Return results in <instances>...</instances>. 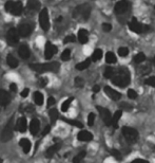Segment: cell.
<instances>
[{
  "instance_id": "29",
  "label": "cell",
  "mask_w": 155,
  "mask_h": 163,
  "mask_svg": "<svg viewBox=\"0 0 155 163\" xmlns=\"http://www.w3.org/2000/svg\"><path fill=\"white\" fill-rule=\"evenodd\" d=\"M116 61H117V58L113 52H108V53L105 54V61H107L108 64H115Z\"/></svg>"
},
{
  "instance_id": "1",
  "label": "cell",
  "mask_w": 155,
  "mask_h": 163,
  "mask_svg": "<svg viewBox=\"0 0 155 163\" xmlns=\"http://www.w3.org/2000/svg\"><path fill=\"white\" fill-rule=\"evenodd\" d=\"M111 80H112L114 85L118 86V87L124 88L130 83V72L127 70V69L121 68L119 70V72H118L117 74H115Z\"/></svg>"
},
{
  "instance_id": "49",
  "label": "cell",
  "mask_w": 155,
  "mask_h": 163,
  "mask_svg": "<svg viewBox=\"0 0 155 163\" xmlns=\"http://www.w3.org/2000/svg\"><path fill=\"white\" fill-rule=\"evenodd\" d=\"M46 84H48V78H44V77L40 78V86L41 87H44Z\"/></svg>"
},
{
  "instance_id": "11",
  "label": "cell",
  "mask_w": 155,
  "mask_h": 163,
  "mask_svg": "<svg viewBox=\"0 0 155 163\" xmlns=\"http://www.w3.org/2000/svg\"><path fill=\"white\" fill-rule=\"evenodd\" d=\"M130 4L127 0H120L116 3V6L114 7V11L117 15H122L129 10Z\"/></svg>"
},
{
  "instance_id": "52",
  "label": "cell",
  "mask_w": 155,
  "mask_h": 163,
  "mask_svg": "<svg viewBox=\"0 0 155 163\" xmlns=\"http://www.w3.org/2000/svg\"><path fill=\"white\" fill-rule=\"evenodd\" d=\"M99 90H100V87L98 85H95L94 87H93V92L97 93V92H99Z\"/></svg>"
},
{
  "instance_id": "3",
  "label": "cell",
  "mask_w": 155,
  "mask_h": 163,
  "mask_svg": "<svg viewBox=\"0 0 155 163\" xmlns=\"http://www.w3.org/2000/svg\"><path fill=\"white\" fill-rule=\"evenodd\" d=\"M90 14H91L90 6H88V4H81V6H78L74 10L73 17L75 19H81V20L85 21L90 17Z\"/></svg>"
},
{
  "instance_id": "43",
  "label": "cell",
  "mask_w": 155,
  "mask_h": 163,
  "mask_svg": "<svg viewBox=\"0 0 155 163\" xmlns=\"http://www.w3.org/2000/svg\"><path fill=\"white\" fill-rule=\"evenodd\" d=\"M83 80L82 78H80V77H76L75 78V86L76 87H79V88H81L83 86Z\"/></svg>"
},
{
  "instance_id": "47",
  "label": "cell",
  "mask_w": 155,
  "mask_h": 163,
  "mask_svg": "<svg viewBox=\"0 0 155 163\" xmlns=\"http://www.w3.org/2000/svg\"><path fill=\"white\" fill-rule=\"evenodd\" d=\"M150 71H151L150 67H142V68H141V73L142 74H148Z\"/></svg>"
},
{
  "instance_id": "4",
  "label": "cell",
  "mask_w": 155,
  "mask_h": 163,
  "mask_svg": "<svg viewBox=\"0 0 155 163\" xmlns=\"http://www.w3.org/2000/svg\"><path fill=\"white\" fill-rule=\"evenodd\" d=\"M6 10L7 13L15 15V16H19L23 11V6L20 1H9L6 4Z\"/></svg>"
},
{
  "instance_id": "23",
  "label": "cell",
  "mask_w": 155,
  "mask_h": 163,
  "mask_svg": "<svg viewBox=\"0 0 155 163\" xmlns=\"http://www.w3.org/2000/svg\"><path fill=\"white\" fill-rule=\"evenodd\" d=\"M26 6L31 11H38L40 9V2L38 0H29Z\"/></svg>"
},
{
  "instance_id": "9",
  "label": "cell",
  "mask_w": 155,
  "mask_h": 163,
  "mask_svg": "<svg viewBox=\"0 0 155 163\" xmlns=\"http://www.w3.org/2000/svg\"><path fill=\"white\" fill-rule=\"evenodd\" d=\"M6 40L9 44L11 46H15L19 43V33L16 29L12 28L7 31V34H6Z\"/></svg>"
},
{
  "instance_id": "15",
  "label": "cell",
  "mask_w": 155,
  "mask_h": 163,
  "mask_svg": "<svg viewBox=\"0 0 155 163\" xmlns=\"http://www.w3.org/2000/svg\"><path fill=\"white\" fill-rule=\"evenodd\" d=\"M39 129H40V122L37 119H33L31 121V124H30V132L33 136H36Z\"/></svg>"
},
{
  "instance_id": "48",
  "label": "cell",
  "mask_w": 155,
  "mask_h": 163,
  "mask_svg": "<svg viewBox=\"0 0 155 163\" xmlns=\"http://www.w3.org/2000/svg\"><path fill=\"white\" fill-rule=\"evenodd\" d=\"M130 163H149V161L144 160V159H135V160H133V161L130 162Z\"/></svg>"
},
{
  "instance_id": "37",
  "label": "cell",
  "mask_w": 155,
  "mask_h": 163,
  "mask_svg": "<svg viewBox=\"0 0 155 163\" xmlns=\"http://www.w3.org/2000/svg\"><path fill=\"white\" fill-rule=\"evenodd\" d=\"M118 54H119V56H121V57H125V56L129 54V49L125 48V47H120V48L118 49Z\"/></svg>"
},
{
  "instance_id": "8",
  "label": "cell",
  "mask_w": 155,
  "mask_h": 163,
  "mask_svg": "<svg viewBox=\"0 0 155 163\" xmlns=\"http://www.w3.org/2000/svg\"><path fill=\"white\" fill-rule=\"evenodd\" d=\"M129 29L131 30L132 32H134V33L140 34V33H144V32L148 31V30H149V27L140 23L137 19L133 18L131 22L129 23Z\"/></svg>"
},
{
  "instance_id": "34",
  "label": "cell",
  "mask_w": 155,
  "mask_h": 163,
  "mask_svg": "<svg viewBox=\"0 0 155 163\" xmlns=\"http://www.w3.org/2000/svg\"><path fill=\"white\" fill-rule=\"evenodd\" d=\"M85 157V152H80L78 153V155H76L73 159V163H80L83 160V158Z\"/></svg>"
},
{
  "instance_id": "35",
  "label": "cell",
  "mask_w": 155,
  "mask_h": 163,
  "mask_svg": "<svg viewBox=\"0 0 155 163\" xmlns=\"http://www.w3.org/2000/svg\"><path fill=\"white\" fill-rule=\"evenodd\" d=\"M103 75H105V78H112L113 76H114V70H113V68H111V67H107L105 70V73H103Z\"/></svg>"
},
{
  "instance_id": "26",
  "label": "cell",
  "mask_w": 155,
  "mask_h": 163,
  "mask_svg": "<svg viewBox=\"0 0 155 163\" xmlns=\"http://www.w3.org/2000/svg\"><path fill=\"white\" fill-rule=\"evenodd\" d=\"M61 120L63 121V122L68 123L69 125H72V126H75V127H78V128H82V124H81V122L79 121H75V120H72V119H66V118H62Z\"/></svg>"
},
{
  "instance_id": "13",
  "label": "cell",
  "mask_w": 155,
  "mask_h": 163,
  "mask_svg": "<svg viewBox=\"0 0 155 163\" xmlns=\"http://www.w3.org/2000/svg\"><path fill=\"white\" fill-rule=\"evenodd\" d=\"M57 53V47L52 44L50 41L46 44V49H44V56L46 59H51L53 57V55Z\"/></svg>"
},
{
  "instance_id": "14",
  "label": "cell",
  "mask_w": 155,
  "mask_h": 163,
  "mask_svg": "<svg viewBox=\"0 0 155 163\" xmlns=\"http://www.w3.org/2000/svg\"><path fill=\"white\" fill-rule=\"evenodd\" d=\"M105 92L107 93V95L113 101H118L121 98V93L114 90V89H112L111 87H109V86H105Z\"/></svg>"
},
{
  "instance_id": "25",
  "label": "cell",
  "mask_w": 155,
  "mask_h": 163,
  "mask_svg": "<svg viewBox=\"0 0 155 163\" xmlns=\"http://www.w3.org/2000/svg\"><path fill=\"white\" fill-rule=\"evenodd\" d=\"M33 98H34V102H35L36 105H42L43 104V95L41 92H39V91H36V92H34L33 94Z\"/></svg>"
},
{
  "instance_id": "54",
  "label": "cell",
  "mask_w": 155,
  "mask_h": 163,
  "mask_svg": "<svg viewBox=\"0 0 155 163\" xmlns=\"http://www.w3.org/2000/svg\"><path fill=\"white\" fill-rule=\"evenodd\" d=\"M154 10H155V6H154Z\"/></svg>"
},
{
  "instance_id": "50",
  "label": "cell",
  "mask_w": 155,
  "mask_h": 163,
  "mask_svg": "<svg viewBox=\"0 0 155 163\" xmlns=\"http://www.w3.org/2000/svg\"><path fill=\"white\" fill-rule=\"evenodd\" d=\"M10 90L13 91V92H16V90H17V86H16V84L12 83L11 85H10Z\"/></svg>"
},
{
  "instance_id": "28",
  "label": "cell",
  "mask_w": 155,
  "mask_h": 163,
  "mask_svg": "<svg viewBox=\"0 0 155 163\" xmlns=\"http://www.w3.org/2000/svg\"><path fill=\"white\" fill-rule=\"evenodd\" d=\"M6 63H7V65H9L11 68H16L17 66H18V61H17L16 58L14 57L13 55H7V57H6Z\"/></svg>"
},
{
  "instance_id": "41",
  "label": "cell",
  "mask_w": 155,
  "mask_h": 163,
  "mask_svg": "<svg viewBox=\"0 0 155 163\" xmlns=\"http://www.w3.org/2000/svg\"><path fill=\"white\" fill-rule=\"evenodd\" d=\"M111 155H112L113 157H114L116 160H120V159H121V156H120V153L118 152L117 149H112V150H111Z\"/></svg>"
},
{
  "instance_id": "27",
  "label": "cell",
  "mask_w": 155,
  "mask_h": 163,
  "mask_svg": "<svg viewBox=\"0 0 155 163\" xmlns=\"http://www.w3.org/2000/svg\"><path fill=\"white\" fill-rule=\"evenodd\" d=\"M49 115H50L51 123H52V124H54V123H55L56 121H57V119H58V115H59L58 110L56 109V108H52V109L49 111Z\"/></svg>"
},
{
  "instance_id": "17",
  "label": "cell",
  "mask_w": 155,
  "mask_h": 163,
  "mask_svg": "<svg viewBox=\"0 0 155 163\" xmlns=\"http://www.w3.org/2000/svg\"><path fill=\"white\" fill-rule=\"evenodd\" d=\"M10 101H11V96H10L9 92L6 90H0V105H9Z\"/></svg>"
},
{
  "instance_id": "30",
  "label": "cell",
  "mask_w": 155,
  "mask_h": 163,
  "mask_svg": "<svg viewBox=\"0 0 155 163\" xmlns=\"http://www.w3.org/2000/svg\"><path fill=\"white\" fill-rule=\"evenodd\" d=\"M90 64H91V59H85V61L77 64V65H76V69H77V70H80V71L85 70V69H87L88 67L90 66Z\"/></svg>"
},
{
  "instance_id": "16",
  "label": "cell",
  "mask_w": 155,
  "mask_h": 163,
  "mask_svg": "<svg viewBox=\"0 0 155 163\" xmlns=\"http://www.w3.org/2000/svg\"><path fill=\"white\" fill-rule=\"evenodd\" d=\"M19 145L21 146L24 154H29L30 150H31V147H32L31 141H30L29 139H26V138H23V139H21L20 141H19Z\"/></svg>"
},
{
  "instance_id": "21",
  "label": "cell",
  "mask_w": 155,
  "mask_h": 163,
  "mask_svg": "<svg viewBox=\"0 0 155 163\" xmlns=\"http://www.w3.org/2000/svg\"><path fill=\"white\" fill-rule=\"evenodd\" d=\"M77 139L79 141H82V142H89L93 139V136L91 132H85V130H82L77 135Z\"/></svg>"
},
{
  "instance_id": "51",
  "label": "cell",
  "mask_w": 155,
  "mask_h": 163,
  "mask_svg": "<svg viewBox=\"0 0 155 163\" xmlns=\"http://www.w3.org/2000/svg\"><path fill=\"white\" fill-rule=\"evenodd\" d=\"M50 129H51L50 126H46V127L43 129V132H42V136H46V135H48V133L50 132Z\"/></svg>"
},
{
  "instance_id": "45",
  "label": "cell",
  "mask_w": 155,
  "mask_h": 163,
  "mask_svg": "<svg viewBox=\"0 0 155 163\" xmlns=\"http://www.w3.org/2000/svg\"><path fill=\"white\" fill-rule=\"evenodd\" d=\"M54 104H55V98H54L53 96H50V98H48V103H46V105H48L49 107H51V106H53Z\"/></svg>"
},
{
  "instance_id": "53",
  "label": "cell",
  "mask_w": 155,
  "mask_h": 163,
  "mask_svg": "<svg viewBox=\"0 0 155 163\" xmlns=\"http://www.w3.org/2000/svg\"><path fill=\"white\" fill-rule=\"evenodd\" d=\"M153 61V64L155 65V56H154V58H153V61Z\"/></svg>"
},
{
  "instance_id": "24",
  "label": "cell",
  "mask_w": 155,
  "mask_h": 163,
  "mask_svg": "<svg viewBox=\"0 0 155 163\" xmlns=\"http://www.w3.org/2000/svg\"><path fill=\"white\" fill-rule=\"evenodd\" d=\"M121 115H122V111L121 110H117L114 115H112V121H111V125L114 126L115 128H117V124H118V121L120 120L121 118Z\"/></svg>"
},
{
  "instance_id": "36",
  "label": "cell",
  "mask_w": 155,
  "mask_h": 163,
  "mask_svg": "<svg viewBox=\"0 0 155 163\" xmlns=\"http://www.w3.org/2000/svg\"><path fill=\"white\" fill-rule=\"evenodd\" d=\"M71 58V51L70 49H66L65 51L61 53V59H62L63 61H68L69 59Z\"/></svg>"
},
{
  "instance_id": "44",
  "label": "cell",
  "mask_w": 155,
  "mask_h": 163,
  "mask_svg": "<svg viewBox=\"0 0 155 163\" xmlns=\"http://www.w3.org/2000/svg\"><path fill=\"white\" fill-rule=\"evenodd\" d=\"M102 30L105 32H110L112 30V26L110 23H102Z\"/></svg>"
},
{
  "instance_id": "12",
  "label": "cell",
  "mask_w": 155,
  "mask_h": 163,
  "mask_svg": "<svg viewBox=\"0 0 155 163\" xmlns=\"http://www.w3.org/2000/svg\"><path fill=\"white\" fill-rule=\"evenodd\" d=\"M18 33L19 36L22 37H28L31 35V33L33 32V27L30 23H21L20 26L18 27Z\"/></svg>"
},
{
  "instance_id": "42",
  "label": "cell",
  "mask_w": 155,
  "mask_h": 163,
  "mask_svg": "<svg viewBox=\"0 0 155 163\" xmlns=\"http://www.w3.org/2000/svg\"><path fill=\"white\" fill-rule=\"evenodd\" d=\"M75 40H76L75 36H74V35H69V36H66L65 39H63V43H65V44L74 43V41H75Z\"/></svg>"
},
{
  "instance_id": "5",
  "label": "cell",
  "mask_w": 155,
  "mask_h": 163,
  "mask_svg": "<svg viewBox=\"0 0 155 163\" xmlns=\"http://www.w3.org/2000/svg\"><path fill=\"white\" fill-rule=\"evenodd\" d=\"M122 135H124L125 139L127 140V142L129 143H134L138 139V132H137V130H135L132 127H128V126L122 127Z\"/></svg>"
},
{
  "instance_id": "39",
  "label": "cell",
  "mask_w": 155,
  "mask_h": 163,
  "mask_svg": "<svg viewBox=\"0 0 155 163\" xmlns=\"http://www.w3.org/2000/svg\"><path fill=\"white\" fill-rule=\"evenodd\" d=\"M145 83L147 84V85L151 86V87H155V76H151V77H148L146 81H145Z\"/></svg>"
},
{
  "instance_id": "2",
  "label": "cell",
  "mask_w": 155,
  "mask_h": 163,
  "mask_svg": "<svg viewBox=\"0 0 155 163\" xmlns=\"http://www.w3.org/2000/svg\"><path fill=\"white\" fill-rule=\"evenodd\" d=\"M32 70L36 71L38 73L42 72H57L59 70V64L57 61H52V63H46V64H31L30 65Z\"/></svg>"
},
{
  "instance_id": "18",
  "label": "cell",
  "mask_w": 155,
  "mask_h": 163,
  "mask_svg": "<svg viewBox=\"0 0 155 163\" xmlns=\"http://www.w3.org/2000/svg\"><path fill=\"white\" fill-rule=\"evenodd\" d=\"M78 40H79L80 44H87L89 41V33L87 30L85 29H80L79 31H78Z\"/></svg>"
},
{
  "instance_id": "10",
  "label": "cell",
  "mask_w": 155,
  "mask_h": 163,
  "mask_svg": "<svg viewBox=\"0 0 155 163\" xmlns=\"http://www.w3.org/2000/svg\"><path fill=\"white\" fill-rule=\"evenodd\" d=\"M97 110L99 112L100 117H101V120L103 121L105 125H111V121H112V115H111L110 111L107 109V108H103L101 106H97Z\"/></svg>"
},
{
  "instance_id": "22",
  "label": "cell",
  "mask_w": 155,
  "mask_h": 163,
  "mask_svg": "<svg viewBox=\"0 0 155 163\" xmlns=\"http://www.w3.org/2000/svg\"><path fill=\"white\" fill-rule=\"evenodd\" d=\"M18 54H19V56H20L21 58L28 59V58L30 57V55H31V52H30L29 47H26V46H21V47H19V49H18Z\"/></svg>"
},
{
  "instance_id": "7",
  "label": "cell",
  "mask_w": 155,
  "mask_h": 163,
  "mask_svg": "<svg viewBox=\"0 0 155 163\" xmlns=\"http://www.w3.org/2000/svg\"><path fill=\"white\" fill-rule=\"evenodd\" d=\"M39 23L43 31H49L50 29V18H49V12L46 9H42L39 14Z\"/></svg>"
},
{
  "instance_id": "32",
  "label": "cell",
  "mask_w": 155,
  "mask_h": 163,
  "mask_svg": "<svg viewBox=\"0 0 155 163\" xmlns=\"http://www.w3.org/2000/svg\"><path fill=\"white\" fill-rule=\"evenodd\" d=\"M72 102H73V98H68V100H66L65 102L61 104V111L66 112V111L69 109V107L71 106Z\"/></svg>"
},
{
  "instance_id": "38",
  "label": "cell",
  "mask_w": 155,
  "mask_h": 163,
  "mask_svg": "<svg viewBox=\"0 0 155 163\" xmlns=\"http://www.w3.org/2000/svg\"><path fill=\"white\" fill-rule=\"evenodd\" d=\"M95 122V115L93 112H91L90 115H88V125L89 126H93Z\"/></svg>"
},
{
  "instance_id": "31",
  "label": "cell",
  "mask_w": 155,
  "mask_h": 163,
  "mask_svg": "<svg viewBox=\"0 0 155 163\" xmlns=\"http://www.w3.org/2000/svg\"><path fill=\"white\" fill-rule=\"evenodd\" d=\"M101 57H102V51L100 50V49H96V50L93 52L91 59H92L93 61H98Z\"/></svg>"
},
{
  "instance_id": "19",
  "label": "cell",
  "mask_w": 155,
  "mask_h": 163,
  "mask_svg": "<svg viewBox=\"0 0 155 163\" xmlns=\"http://www.w3.org/2000/svg\"><path fill=\"white\" fill-rule=\"evenodd\" d=\"M60 146L61 145L59 144V143H57V144H55V145H53V146H51V147H49L48 149H46V158H53L54 156L56 155V153L58 152L59 149H60Z\"/></svg>"
},
{
  "instance_id": "6",
  "label": "cell",
  "mask_w": 155,
  "mask_h": 163,
  "mask_svg": "<svg viewBox=\"0 0 155 163\" xmlns=\"http://www.w3.org/2000/svg\"><path fill=\"white\" fill-rule=\"evenodd\" d=\"M13 130H14V123H13V118L7 122V124L6 125L4 129L2 130L1 133V140L3 142H7L12 139L13 137Z\"/></svg>"
},
{
  "instance_id": "46",
  "label": "cell",
  "mask_w": 155,
  "mask_h": 163,
  "mask_svg": "<svg viewBox=\"0 0 155 163\" xmlns=\"http://www.w3.org/2000/svg\"><path fill=\"white\" fill-rule=\"evenodd\" d=\"M29 93H30V89L29 88H24L23 90L21 91L20 94H21L22 98H26V96L29 95Z\"/></svg>"
},
{
  "instance_id": "20",
  "label": "cell",
  "mask_w": 155,
  "mask_h": 163,
  "mask_svg": "<svg viewBox=\"0 0 155 163\" xmlns=\"http://www.w3.org/2000/svg\"><path fill=\"white\" fill-rule=\"evenodd\" d=\"M26 127H28V124H26V120L24 117H22L17 121L16 124V129L18 130L19 132H26Z\"/></svg>"
},
{
  "instance_id": "40",
  "label": "cell",
  "mask_w": 155,
  "mask_h": 163,
  "mask_svg": "<svg viewBox=\"0 0 155 163\" xmlns=\"http://www.w3.org/2000/svg\"><path fill=\"white\" fill-rule=\"evenodd\" d=\"M128 94V98H132V100H134V98H137V93L135 92V90H133V89H129L127 92Z\"/></svg>"
},
{
  "instance_id": "33",
  "label": "cell",
  "mask_w": 155,
  "mask_h": 163,
  "mask_svg": "<svg viewBox=\"0 0 155 163\" xmlns=\"http://www.w3.org/2000/svg\"><path fill=\"white\" fill-rule=\"evenodd\" d=\"M134 63L136 64H141L142 61H146V55H145L144 53H137L136 55L134 56Z\"/></svg>"
}]
</instances>
